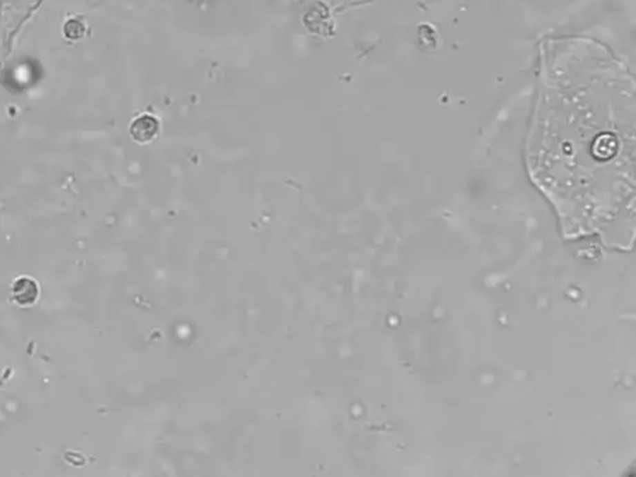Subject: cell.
<instances>
[{"mask_svg":"<svg viewBox=\"0 0 636 477\" xmlns=\"http://www.w3.org/2000/svg\"><path fill=\"white\" fill-rule=\"evenodd\" d=\"M40 297V286L37 282L28 278L21 276L15 280L12 285V298L21 307L33 306Z\"/></svg>","mask_w":636,"mask_h":477,"instance_id":"cell-1","label":"cell"},{"mask_svg":"<svg viewBox=\"0 0 636 477\" xmlns=\"http://www.w3.org/2000/svg\"><path fill=\"white\" fill-rule=\"evenodd\" d=\"M160 131V121L149 113H144L137 116L134 121L130 124V135L137 143L145 144L152 142Z\"/></svg>","mask_w":636,"mask_h":477,"instance_id":"cell-2","label":"cell"},{"mask_svg":"<svg viewBox=\"0 0 636 477\" xmlns=\"http://www.w3.org/2000/svg\"><path fill=\"white\" fill-rule=\"evenodd\" d=\"M64 35L68 40H81L83 35H84V27L77 19L68 21L64 26Z\"/></svg>","mask_w":636,"mask_h":477,"instance_id":"cell-3","label":"cell"}]
</instances>
